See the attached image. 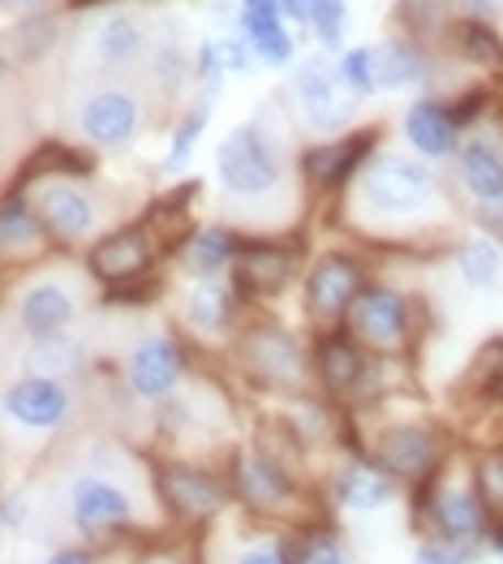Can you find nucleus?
<instances>
[{
    "instance_id": "1",
    "label": "nucleus",
    "mask_w": 503,
    "mask_h": 564,
    "mask_svg": "<svg viewBox=\"0 0 503 564\" xmlns=\"http://www.w3.org/2000/svg\"><path fill=\"white\" fill-rule=\"evenodd\" d=\"M56 513L65 530L95 552H138L168 539L151 487V457H138L117 440L87 444L56 482Z\"/></svg>"
},
{
    "instance_id": "2",
    "label": "nucleus",
    "mask_w": 503,
    "mask_h": 564,
    "mask_svg": "<svg viewBox=\"0 0 503 564\" xmlns=\"http://www.w3.org/2000/svg\"><path fill=\"white\" fill-rule=\"evenodd\" d=\"M345 234L370 250H422L444 241L457 220L452 186L417 155L379 151L331 207Z\"/></svg>"
},
{
    "instance_id": "3",
    "label": "nucleus",
    "mask_w": 503,
    "mask_h": 564,
    "mask_svg": "<svg viewBox=\"0 0 503 564\" xmlns=\"http://www.w3.org/2000/svg\"><path fill=\"white\" fill-rule=\"evenodd\" d=\"M405 401L409 397H401V401H392L383 410L358 414V419L349 414V419H353V453H362L374 466H383L413 496L457 457L460 444L444 419H435L422 405L409 410Z\"/></svg>"
},
{
    "instance_id": "4",
    "label": "nucleus",
    "mask_w": 503,
    "mask_h": 564,
    "mask_svg": "<svg viewBox=\"0 0 503 564\" xmlns=\"http://www.w3.org/2000/svg\"><path fill=\"white\" fill-rule=\"evenodd\" d=\"M297 117H263L232 126L216 147V182L225 189L237 216L263 220V207L275 203L288 186V147H293Z\"/></svg>"
},
{
    "instance_id": "5",
    "label": "nucleus",
    "mask_w": 503,
    "mask_h": 564,
    "mask_svg": "<svg viewBox=\"0 0 503 564\" xmlns=\"http://www.w3.org/2000/svg\"><path fill=\"white\" fill-rule=\"evenodd\" d=\"M232 379L254 392V397H302L315 388V367H310V340L288 324H280L267 311H250L245 324L237 328L232 345L225 349Z\"/></svg>"
},
{
    "instance_id": "6",
    "label": "nucleus",
    "mask_w": 503,
    "mask_h": 564,
    "mask_svg": "<svg viewBox=\"0 0 503 564\" xmlns=\"http://www.w3.org/2000/svg\"><path fill=\"white\" fill-rule=\"evenodd\" d=\"M225 474L232 482V500H237V513L259 521H272V525H306V521L322 518V491L315 482L297 478L288 466H280L272 453H263L250 435L237 440L225 457Z\"/></svg>"
},
{
    "instance_id": "7",
    "label": "nucleus",
    "mask_w": 503,
    "mask_h": 564,
    "mask_svg": "<svg viewBox=\"0 0 503 564\" xmlns=\"http://www.w3.org/2000/svg\"><path fill=\"white\" fill-rule=\"evenodd\" d=\"M405 525H409L413 539H448V543H464V547L491 543L495 518L482 500V487L473 474V453L460 448L422 491H413Z\"/></svg>"
},
{
    "instance_id": "8",
    "label": "nucleus",
    "mask_w": 503,
    "mask_h": 564,
    "mask_svg": "<svg viewBox=\"0 0 503 564\" xmlns=\"http://www.w3.org/2000/svg\"><path fill=\"white\" fill-rule=\"evenodd\" d=\"M151 487L168 534H182V539H198L229 513H237L225 462L151 453Z\"/></svg>"
},
{
    "instance_id": "9",
    "label": "nucleus",
    "mask_w": 503,
    "mask_h": 564,
    "mask_svg": "<svg viewBox=\"0 0 503 564\" xmlns=\"http://www.w3.org/2000/svg\"><path fill=\"white\" fill-rule=\"evenodd\" d=\"M164 241L151 229L146 216L138 220H121L95 246H87L83 268L99 289L103 302L112 306H138V302H155V293H164V276H160V259H164Z\"/></svg>"
},
{
    "instance_id": "10",
    "label": "nucleus",
    "mask_w": 503,
    "mask_h": 564,
    "mask_svg": "<svg viewBox=\"0 0 503 564\" xmlns=\"http://www.w3.org/2000/svg\"><path fill=\"white\" fill-rule=\"evenodd\" d=\"M87 268L56 263L47 259L40 268H26L22 276H9V328L13 336L31 340H52L74 332V324L87 311V289H91Z\"/></svg>"
},
{
    "instance_id": "11",
    "label": "nucleus",
    "mask_w": 503,
    "mask_h": 564,
    "mask_svg": "<svg viewBox=\"0 0 503 564\" xmlns=\"http://www.w3.org/2000/svg\"><path fill=\"white\" fill-rule=\"evenodd\" d=\"M322 509L336 518L345 530L349 525H370V521L392 518L396 509H409V491L362 453H340L319 482Z\"/></svg>"
},
{
    "instance_id": "12",
    "label": "nucleus",
    "mask_w": 503,
    "mask_h": 564,
    "mask_svg": "<svg viewBox=\"0 0 503 564\" xmlns=\"http://www.w3.org/2000/svg\"><path fill=\"white\" fill-rule=\"evenodd\" d=\"M374 281L362 246H327L302 272V319L315 332H336L349 324L358 297Z\"/></svg>"
},
{
    "instance_id": "13",
    "label": "nucleus",
    "mask_w": 503,
    "mask_h": 564,
    "mask_svg": "<svg viewBox=\"0 0 503 564\" xmlns=\"http://www.w3.org/2000/svg\"><path fill=\"white\" fill-rule=\"evenodd\" d=\"M345 328L353 332V340L367 345L370 354L413 358L417 354V340L426 336L430 324H426V306H422L417 293H405L401 284L370 281Z\"/></svg>"
},
{
    "instance_id": "14",
    "label": "nucleus",
    "mask_w": 503,
    "mask_h": 564,
    "mask_svg": "<svg viewBox=\"0 0 503 564\" xmlns=\"http://www.w3.org/2000/svg\"><path fill=\"white\" fill-rule=\"evenodd\" d=\"M13 189H26L35 212L44 216L47 237L61 250H78V246H95L103 229V198L91 189V177H74V173H47V177H31V182H13Z\"/></svg>"
},
{
    "instance_id": "15",
    "label": "nucleus",
    "mask_w": 503,
    "mask_h": 564,
    "mask_svg": "<svg viewBox=\"0 0 503 564\" xmlns=\"http://www.w3.org/2000/svg\"><path fill=\"white\" fill-rule=\"evenodd\" d=\"M78 414V388L65 379L47 376H18L4 383V426H9V448L26 440V448L61 440Z\"/></svg>"
},
{
    "instance_id": "16",
    "label": "nucleus",
    "mask_w": 503,
    "mask_h": 564,
    "mask_svg": "<svg viewBox=\"0 0 503 564\" xmlns=\"http://www.w3.org/2000/svg\"><path fill=\"white\" fill-rule=\"evenodd\" d=\"M306 241L297 234H250L237 250L229 284L250 311H263L302 276Z\"/></svg>"
},
{
    "instance_id": "17",
    "label": "nucleus",
    "mask_w": 503,
    "mask_h": 564,
    "mask_svg": "<svg viewBox=\"0 0 503 564\" xmlns=\"http://www.w3.org/2000/svg\"><path fill=\"white\" fill-rule=\"evenodd\" d=\"M379 134L383 130L370 126V130H349V134H336V139H319L297 147L293 169H297L306 194L310 198H327L336 207L345 198V189L358 182V173L379 155Z\"/></svg>"
},
{
    "instance_id": "18",
    "label": "nucleus",
    "mask_w": 503,
    "mask_h": 564,
    "mask_svg": "<svg viewBox=\"0 0 503 564\" xmlns=\"http://www.w3.org/2000/svg\"><path fill=\"white\" fill-rule=\"evenodd\" d=\"M189 340L177 328H155L146 336H138L121 362V379L130 401L142 405H164L168 397H177L189 383Z\"/></svg>"
},
{
    "instance_id": "19",
    "label": "nucleus",
    "mask_w": 503,
    "mask_h": 564,
    "mask_svg": "<svg viewBox=\"0 0 503 564\" xmlns=\"http://www.w3.org/2000/svg\"><path fill=\"white\" fill-rule=\"evenodd\" d=\"M245 315H250V306L237 297L229 276L225 281L185 276V284L173 297V324L198 349H229L237 328L245 324Z\"/></svg>"
},
{
    "instance_id": "20",
    "label": "nucleus",
    "mask_w": 503,
    "mask_h": 564,
    "mask_svg": "<svg viewBox=\"0 0 503 564\" xmlns=\"http://www.w3.org/2000/svg\"><path fill=\"white\" fill-rule=\"evenodd\" d=\"M288 95H293V108H297L293 112L297 126H310L322 139L349 134V126L362 108V99L340 78V65H331L322 56H310V61H302V69H293Z\"/></svg>"
},
{
    "instance_id": "21",
    "label": "nucleus",
    "mask_w": 503,
    "mask_h": 564,
    "mask_svg": "<svg viewBox=\"0 0 503 564\" xmlns=\"http://www.w3.org/2000/svg\"><path fill=\"white\" fill-rule=\"evenodd\" d=\"M203 564H297L293 530L272 521L229 513L220 525L194 539Z\"/></svg>"
},
{
    "instance_id": "22",
    "label": "nucleus",
    "mask_w": 503,
    "mask_h": 564,
    "mask_svg": "<svg viewBox=\"0 0 503 564\" xmlns=\"http://www.w3.org/2000/svg\"><path fill=\"white\" fill-rule=\"evenodd\" d=\"M310 367H315V392H322L327 401H336L340 410L353 414L370 379V367H374V354L367 345H358L349 328L315 332L310 336Z\"/></svg>"
},
{
    "instance_id": "23",
    "label": "nucleus",
    "mask_w": 503,
    "mask_h": 564,
    "mask_svg": "<svg viewBox=\"0 0 503 564\" xmlns=\"http://www.w3.org/2000/svg\"><path fill=\"white\" fill-rule=\"evenodd\" d=\"M78 134L99 147V151H125L134 147L142 134V121H146V108L134 91H121V87H103L91 91L78 104Z\"/></svg>"
},
{
    "instance_id": "24",
    "label": "nucleus",
    "mask_w": 503,
    "mask_h": 564,
    "mask_svg": "<svg viewBox=\"0 0 503 564\" xmlns=\"http://www.w3.org/2000/svg\"><path fill=\"white\" fill-rule=\"evenodd\" d=\"M0 254H4L9 272H26V268H40L47 259H56V246L47 237L44 216L35 212L26 189H4V203H0Z\"/></svg>"
},
{
    "instance_id": "25",
    "label": "nucleus",
    "mask_w": 503,
    "mask_h": 564,
    "mask_svg": "<svg viewBox=\"0 0 503 564\" xmlns=\"http://www.w3.org/2000/svg\"><path fill=\"white\" fill-rule=\"evenodd\" d=\"M401 134H405V142L413 147L417 160H426V164H452L469 130L460 126V117L452 112V104L444 95H422V99H413L409 108H405Z\"/></svg>"
},
{
    "instance_id": "26",
    "label": "nucleus",
    "mask_w": 503,
    "mask_h": 564,
    "mask_svg": "<svg viewBox=\"0 0 503 564\" xmlns=\"http://www.w3.org/2000/svg\"><path fill=\"white\" fill-rule=\"evenodd\" d=\"M241 241L245 234L232 225H220V220L194 225L177 250V268H182V276H194V281H225L237 263Z\"/></svg>"
},
{
    "instance_id": "27",
    "label": "nucleus",
    "mask_w": 503,
    "mask_h": 564,
    "mask_svg": "<svg viewBox=\"0 0 503 564\" xmlns=\"http://www.w3.org/2000/svg\"><path fill=\"white\" fill-rule=\"evenodd\" d=\"M142 56H151V44H146L142 22L130 18V13L103 18L99 26H91V35H87V61H91L95 69L121 74V69L142 65Z\"/></svg>"
},
{
    "instance_id": "28",
    "label": "nucleus",
    "mask_w": 503,
    "mask_h": 564,
    "mask_svg": "<svg viewBox=\"0 0 503 564\" xmlns=\"http://www.w3.org/2000/svg\"><path fill=\"white\" fill-rule=\"evenodd\" d=\"M241 35L250 40L259 65H267V69H284V65H293V56H297L293 35L284 31V9H280V0H241Z\"/></svg>"
},
{
    "instance_id": "29",
    "label": "nucleus",
    "mask_w": 503,
    "mask_h": 564,
    "mask_svg": "<svg viewBox=\"0 0 503 564\" xmlns=\"http://www.w3.org/2000/svg\"><path fill=\"white\" fill-rule=\"evenodd\" d=\"M91 358H87V345L65 332V336H52V340H31L22 349V371L26 376H47V379H65V383H78L87 376Z\"/></svg>"
},
{
    "instance_id": "30",
    "label": "nucleus",
    "mask_w": 503,
    "mask_h": 564,
    "mask_svg": "<svg viewBox=\"0 0 503 564\" xmlns=\"http://www.w3.org/2000/svg\"><path fill=\"white\" fill-rule=\"evenodd\" d=\"M444 40L452 47V56L460 65H469L473 74L503 78V40L491 22H452Z\"/></svg>"
},
{
    "instance_id": "31",
    "label": "nucleus",
    "mask_w": 503,
    "mask_h": 564,
    "mask_svg": "<svg viewBox=\"0 0 503 564\" xmlns=\"http://www.w3.org/2000/svg\"><path fill=\"white\" fill-rule=\"evenodd\" d=\"M293 547H297V564H358L353 556V539L336 518H315L293 530Z\"/></svg>"
},
{
    "instance_id": "32",
    "label": "nucleus",
    "mask_w": 503,
    "mask_h": 564,
    "mask_svg": "<svg viewBox=\"0 0 503 564\" xmlns=\"http://www.w3.org/2000/svg\"><path fill=\"white\" fill-rule=\"evenodd\" d=\"M452 263L469 289H495L503 276V246L491 234H469L452 246Z\"/></svg>"
},
{
    "instance_id": "33",
    "label": "nucleus",
    "mask_w": 503,
    "mask_h": 564,
    "mask_svg": "<svg viewBox=\"0 0 503 564\" xmlns=\"http://www.w3.org/2000/svg\"><path fill=\"white\" fill-rule=\"evenodd\" d=\"M464 392L473 405H503V336L486 340L469 371H464Z\"/></svg>"
},
{
    "instance_id": "34",
    "label": "nucleus",
    "mask_w": 503,
    "mask_h": 564,
    "mask_svg": "<svg viewBox=\"0 0 503 564\" xmlns=\"http://www.w3.org/2000/svg\"><path fill=\"white\" fill-rule=\"evenodd\" d=\"M211 104H216V99H198V104L185 112L182 121L173 126V134H168V151H164V160H160V173H164V177L185 173V164L194 160L198 139L207 134V121H211Z\"/></svg>"
},
{
    "instance_id": "35",
    "label": "nucleus",
    "mask_w": 503,
    "mask_h": 564,
    "mask_svg": "<svg viewBox=\"0 0 503 564\" xmlns=\"http://www.w3.org/2000/svg\"><path fill=\"white\" fill-rule=\"evenodd\" d=\"M426 78V56L413 40L379 44V91H401Z\"/></svg>"
},
{
    "instance_id": "36",
    "label": "nucleus",
    "mask_w": 503,
    "mask_h": 564,
    "mask_svg": "<svg viewBox=\"0 0 503 564\" xmlns=\"http://www.w3.org/2000/svg\"><path fill=\"white\" fill-rule=\"evenodd\" d=\"M473 474H478V487H482V500H486L491 518L500 525L503 521V444L473 448Z\"/></svg>"
},
{
    "instance_id": "37",
    "label": "nucleus",
    "mask_w": 503,
    "mask_h": 564,
    "mask_svg": "<svg viewBox=\"0 0 503 564\" xmlns=\"http://www.w3.org/2000/svg\"><path fill=\"white\" fill-rule=\"evenodd\" d=\"M336 65H340V78L349 83V91L358 99L379 91V47H349V52H340Z\"/></svg>"
},
{
    "instance_id": "38",
    "label": "nucleus",
    "mask_w": 503,
    "mask_h": 564,
    "mask_svg": "<svg viewBox=\"0 0 503 564\" xmlns=\"http://www.w3.org/2000/svg\"><path fill=\"white\" fill-rule=\"evenodd\" d=\"M52 44H56V22L52 18H31V22L9 26V61H18V56L35 61V56L52 52Z\"/></svg>"
},
{
    "instance_id": "39",
    "label": "nucleus",
    "mask_w": 503,
    "mask_h": 564,
    "mask_svg": "<svg viewBox=\"0 0 503 564\" xmlns=\"http://www.w3.org/2000/svg\"><path fill=\"white\" fill-rule=\"evenodd\" d=\"M310 31L327 52L345 47V31H349V0H315L310 13Z\"/></svg>"
},
{
    "instance_id": "40",
    "label": "nucleus",
    "mask_w": 503,
    "mask_h": 564,
    "mask_svg": "<svg viewBox=\"0 0 503 564\" xmlns=\"http://www.w3.org/2000/svg\"><path fill=\"white\" fill-rule=\"evenodd\" d=\"M491 556L486 547H464V543H448V539H413V556L417 564H482Z\"/></svg>"
},
{
    "instance_id": "41",
    "label": "nucleus",
    "mask_w": 503,
    "mask_h": 564,
    "mask_svg": "<svg viewBox=\"0 0 503 564\" xmlns=\"http://www.w3.org/2000/svg\"><path fill=\"white\" fill-rule=\"evenodd\" d=\"M130 556H134V564H203L198 547H194V539H182V534L155 539V543L138 547V552H130Z\"/></svg>"
},
{
    "instance_id": "42",
    "label": "nucleus",
    "mask_w": 503,
    "mask_h": 564,
    "mask_svg": "<svg viewBox=\"0 0 503 564\" xmlns=\"http://www.w3.org/2000/svg\"><path fill=\"white\" fill-rule=\"evenodd\" d=\"M185 69H189V61H185V52L177 40H160V44H151V74H155L160 91H177L185 78Z\"/></svg>"
},
{
    "instance_id": "43",
    "label": "nucleus",
    "mask_w": 503,
    "mask_h": 564,
    "mask_svg": "<svg viewBox=\"0 0 503 564\" xmlns=\"http://www.w3.org/2000/svg\"><path fill=\"white\" fill-rule=\"evenodd\" d=\"M31 518H35V500H31V491H26V487H9L4 500H0L4 534H9V539L26 534V530H31Z\"/></svg>"
},
{
    "instance_id": "44",
    "label": "nucleus",
    "mask_w": 503,
    "mask_h": 564,
    "mask_svg": "<svg viewBox=\"0 0 503 564\" xmlns=\"http://www.w3.org/2000/svg\"><path fill=\"white\" fill-rule=\"evenodd\" d=\"M108 556L103 552H95L87 543H78V539H69V543H52L40 564H103Z\"/></svg>"
},
{
    "instance_id": "45",
    "label": "nucleus",
    "mask_w": 503,
    "mask_h": 564,
    "mask_svg": "<svg viewBox=\"0 0 503 564\" xmlns=\"http://www.w3.org/2000/svg\"><path fill=\"white\" fill-rule=\"evenodd\" d=\"M457 22H495L503 0H448Z\"/></svg>"
},
{
    "instance_id": "46",
    "label": "nucleus",
    "mask_w": 503,
    "mask_h": 564,
    "mask_svg": "<svg viewBox=\"0 0 503 564\" xmlns=\"http://www.w3.org/2000/svg\"><path fill=\"white\" fill-rule=\"evenodd\" d=\"M0 4H4V13H9V26H13V22H31V18H44L52 0H0Z\"/></svg>"
},
{
    "instance_id": "47",
    "label": "nucleus",
    "mask_w": 503,
    "mask_h": 564,
    "mask_svg": "<svg viewBox=\"0 0 503 564\" xmlns=\"http://www.w3.org/2000/svg\"><path fill=\"white\" fill-rule=\"evenodd\" d=\"M280 9H284V18H293V22H306V26H310L315 0H280Z\"/></svg>"
},
{
    "instance_id": "48",
    "label": "nucleus",
    "mask_w": 503,
    "mask_h": 564,
    "mask_svg": "<svg viewBox=\"0 0 503 564\" xmlns=\"http://www.w3.org/2000/svg\"><path fill=\"white\" fill-rule=\"evenodd\" d=\"M486 552H491V561L503 564V521L495 525V534H491V543H486Z\"/></svg>"
},
{
    "instance_id": "49",
    "label": "nucleus",
    "mask_w": 503,
    "mask_h": 564,
    "mask_svg": "<svg viewBox=\"0 0 503 564\" xmlns=\"http://www.w3.org/2000/svg\"><path fill=\"white\" fill-rule=\"evenodd\" d=\"M74 4H99V0H74Z\"/></svg>"
},
{
    "instance_id": "50",
    "label": "nucleus",
    "mask_w": 503,
    "mask_h": 564,
    "mask_svg": "<svg viewBox=\"0 0 503 564\" xmlns=\"http://www.w3.org/2000/svg\"><path fill=\"white\" fill-rule=\"evenodd\" d=\"M409 564H417V561H409Z\"/></svg>"
}]
</instances>
